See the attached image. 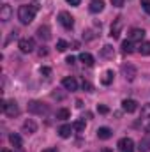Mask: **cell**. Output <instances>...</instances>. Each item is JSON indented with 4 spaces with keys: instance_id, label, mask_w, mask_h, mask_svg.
<instances>
[{
    "instance_id": "obj_32",
    "label": "cell",
    "mask_w": 150,
    "mask_h": 152,
    "mask_svg": "<svg viewBox=\"0 0 150 152\" xmlns=\"http://www.w3.org/2000/svg\"><path fill=\"white\" fill-rule=\"evenodd\" d=\"M83 88H85L87 92H92V85H90L88 81H83Z\"/></svg>"
},
{
    "instance_id": "obj_30",
    "label": "cell",
    "mask_w": 150,
    "mask_h": 152,
    "mask_svg": "<svg viewBox=\"0 0 150 152\" xmlns=\"http://www.w3.org/2000/svg\"><path fill=\"white\" fill-rule=\"evenodd\" d=\"M41 75L50 76V75H51V69H50V67H41Z\"/></svg>"
},
{
    "instance_id": "obj_39",
    "label": "cell",
    "mask_w": 150,
    "mask_h": 152,
    "mask_svg": "<svg viewBox=\"0 0 150 152\" xmlns=\"http://www.w3.org/2000/svg\"><path fill=\"white\" fill-rule=\"evenodd\" d=\"M147 136H150V124L147 126Z\"/></svg>"
},
{
    "instance_id": "obj_12",
    "label": "cell",
    "mask_w": 150,
    "mask_h": 152,
    "mask_svg": "<svg viewBox=\"0 0 150 152\" xmlns=\"http://www.w3.org/2000/svg\"><path fill=\"white\" fill-rule=\"evenodd\" d=\"M11 16H12V7H11V5H7V4H4V5L0 7V20L5 23V21H9V20H11Z\"/></svg>"
},
{
    "instance_id": "obj_9",
    "label": "cell",
    "mask_w": 150,
    "mask_h": 152,
    "mask_svg": "<svg viewBox=\"0 0 150 152\" xmlns=\"http://www.w3.org/2000/svg\"><path fill=\"white\" fill-rule=\"evenodd\" d=\"M143 37H145V30L143 28H133L129 32V41H133V42H141Z\"/></svg>"
},
{
    "instance_id": "obj_29",
    "label": "cell",
    "mask_w": 150,
    "mask_h": 152,
    "mask_svg": "<svg viewBox=\"0 0 150 152\" xmlns=\"http://www.w3.org/2000/svg\"><path fill=\"white\" fill-rule=\"evenodd\" d=\"M141 7L147 14H150V0H141Z\"/></svg>"
},
{
    "instance_id": "obj_33",
    "label": "cell",
    "mask_w": 150,
    "mask_h": 152,
    "mask_svg": "<svg viewBox=\"0 0 150 152\" xmlns=\"http://www.w3.org/2000/svg\"><path fill=\"white\" fill-rule=\"evenodd\" d=\"M97 112H99V113H108V108H106L104 104H101V106H97Z\"/></svg>"
},
{
    "instance_id": "obj_22",
    "label": "cell",
    "mask_w": 150,
    "mask_h": 152,
    "mask_svg": "<svg viewBox=\"0 0 150 152\" xmlns=\"http://www.w3.org/2000/svg\"><path fill=\"white\" fill-rule=\"evenodd\" d=\"M69 117H71V112H69L67 108H62V110L57 112V118H60V120H66V118H69Z\"/></svg>"
},
{
    "instance_id": "obj_38",
    "label": "cell",
    "mask_w": 150,
    "mask_h": 152,
    "mask_svg": "<svg viewBox=\"0 0 150 152\" xmlns=\"http://www.w3.org/2000/svg\"><path fill=\"white\" fill-rule=\"evenodd\" d=\"M42 152H58L57 149H46V151H42Z\"/></svg>"
},
{
    "instance_id": "obj_27",
    "label": "cell",
    "mask_w": 150,
    "mask_h": 152,
    "mask_svg": "<svg viewBox=\"0 0 150 152\" xmlns=\"http://www.w3.org/2000/svg\"><path fill=\"white\" fill-rule=\"evenodd\" d=\"M141 117H143L145 120H149V118H150V103H149V104H145V106L141 108Z\"/></svg>"
},
{
    "instance_id": "obj_2",
    "label": "cell",
    "mask_w": 150,
    "mask_h": 152,
    "mask_svg": "<svg viewBox=\"0 0 150 152\" xmlns=\"http://www.w3.org/2000/svg\"><path fill=\"white\" fill-rule=\"evenodd\" d=\"M0 108H2V112L7 115V117H16V115L20 113V108H18L16 101H2L0 103Z\"/></svg>"
},
{
    "instance_id": "obj_15",
    "label": "cell",
    "mask_w": 150,
    "mask_h": 152,
    "mask_svg": "<svg viewBox=\"0 0 150 152\" xmlns=\"http://www.w3.org/2000/svg\"><path fill=\"white\" fill-rule=\"evenodd\" d=\"M88 9H90V12H101L104 9V2L103 0H92L90 5H88Z\"/></svg>"
},
{
    "instance_id": "obj_25",
    "label": "cell",
    "mask_w": 150,
    "mask_h": 152,
    "mask_svg": "<svg viewBox=\"0 0 150 152\" xmlns=\"http://www.w3.org/2000/svg\"><path fill=\"white\" fill-rule=\"evenodd\" d=\"M140 151L141 152L150 151V136L149 138H145V140H141V143H140Z\"/></svg>"
},
{
    "instance_id": "obj_24",
    "label": "cell",
    "mask_w": 150,
    "mask_h": 152,
    "mask_svg": "<svg viewBox=\"0 0 150 152\" xmlns=\"http://www.w3.org/2000/svg\"><path fill=\"white\" fill-rule=\"evenodd\" d=\"M134 48H133V41H124L122 42V51L124 53H131Z\"/></svg>"
},
{
    "instance_id": "obj_13",
    "label": "cell",
    "mask_w": 150,
    "mask_h": 152,
    "mask_svg": "<svg viewBox=\"0 0 150 152\" xmlns=\"http://www.w3.org/2000/svg\"><path fill=\"white\" fill-rule=\"evenodd\" d=\"M113 136V131L110 127H99L97 129V138L99 140H110Z\"/></svg>"
},
{
    "instance_id": "obj_6",
    "label": "cell",
    "mask_w": 150,
    "mask_h": 152,
    "mask_svg": "<svg viewBox=\"0 0 150 152\" xmlns=\"http://www.w3.org/2000/svg\"><path fill=\"white\" fill-rule=\"evenodd\" d=\"M122 75L125 76V80L133 81V80L138 76V69H136L133 64H124V66H122Z\"/></svg>"
},
{
    "instance_id": "obj_26",
    "label": "cell",
    "mask_w": 150,
    "mask_h": 152,
    "mask_svg": "<svg viewBox=\"0 0 150 152\" xmlns=\"http://www.w3.org/2000/svg\"><path fill=\"white\" fill-rule=\"evenodd\" d=\"M73 127H74L78 133H81V131H85V120H76L74 124H73Z\"/></svg>"
},
{
    "instance_id": "obj_8",
    "label": "cell",
    "mask_w": 150,
    "mask_h": 152,
    "mask_svg": "<svg viewBox=\"0 0 150 152\" xmlns=\"http://www.w3.org/2000/svg\"><path fill=\"white\" fill-rule=\"evenodd\" d=\"M118 149L122 152H134V142L131 138H122L118 140Z\"/></svg>"
},
{
    "instance_id": "obj_1",
    "label": "cell",
    "mask_w": 150,
    "mask_h": 152,
    "mask_svg": "<svg viewBox=\"0 0 150 152\" xmlns=\"http://www.w3.org/2000/svg\"><path fill=\"white\" fill-rule=\"evenodd\" d=\"M36 11H37L36 5H20V9H18V20H20L23 25H28V23L34 21Z\"/></svg>"
},
{
    "instance_id": "obj_5",
    "label": "cell",
    "mask_w": 150,
    "mask_h": 152,
    "mask_svg": "<svg viewBox=\"0 0 150 152\" xmlns=\"http://www.w3.org/2000/svg\"><path fill=\"white\" fill-rule=\"evenodd\" d=\"M58 21H60V25L64 27V28H73L74 27V18L69 14V12H66V11H62L60 14H58Z\"/></svg>"
},
{
    "instance_id": "obj_3",
    "label": "cell",
    "mask_w": 150,
    "mask_h": 152,
    "mask_svg": "<svg viewBox=\"0 0 150 152\" xmlns=\"http://www.w3.org/2000/svg\"><path fill=\"white\" fill-rule=\"evenodd\" d=\"M18 48H20L21 53H32L36 50V41L32 37H23V39H20Z\"/></svg>"
},
{
    "instance_id": "obj_16",
    "label": "cell",
    "mask_w": 150,
    "mask_h": 152,
    "mask_svg": "<svg viewBox=\"0 0 150 152\" xmlns=\"http://www.w3.org/2000/svg\"><path fill=\"white\" fill-rule=\"evenodd\" d=\"M37 36L42 39V41H50V39H51V32H50V28H48L46 25H42V27L37 28Z\"/></svg>"
},
{
    "instance_id": "obj_40",
    "label": "cell",
    "mask_w": 150,
    "mask_h": 152,
    "mask_svg": "<svg viewBox=\"0 0 150 152\" xmlns=\"http://www.w3.org/2000/svg\"><path fill=\"white\" fill-rule=\"evenodd\" d=\"M0 152H11V151H9V149H2Z\"/></svg>"
},
{
    "instance_id": "obj_35",
    "label": "cell",
    "mask_w": 150,
    "mask_h": 152,
    "mask_svg": "<svg viewBox=\"0 0 150 152\" xmlns=\"http://www.w3.org/2000/svg\"><path fill=\"white\" fill-rule=\"evenodd\" d=\"M67 4H71V5H79L81 4V0H66Z\"/></svg>"
},
{
    "instance_id": "obj_7",
    "label": "cell",
    "mask_w": 150,
    "mask_h": 152,
    "mask_svg": "<svg viewBox=\"0 0 150 152\" xmlns=\"http://www.w3.org/2000/svg\"><path fill=\"white\" fill-rule=\"evenodd\" d=\"M62 85H64V88H66V90H69V92L78 90V81H76L74 76H66V78L62 80Z\"/></svg>"
},
{
    "instance_id": "obj_34",
    "label": "cell",
    "mask_w": 150,
    "mask_h": 152,
    "mask_svg": "<svg viewBox=\"0 0 150 152\" xmlns=\"http://www.w3.org/2000/svg\"><path fill=\"white\" fill-rule=\"evenodd\" d=\"M111 4L115 7H122V5H124V0H111Z\"/></svg>"
},
{
    "instance_id": "obj_11",
    "label": "cell",
    "mask_w": 150,
    "mask_h": 152,
    "mask_svg": "<svg viewBox=\"0 0 150 152\" xmlns=\"http://www.w3.org/2000/svg\"><path fill=\"white\" fill-rule=\"evenodd\" d=\"M122 108H124V112H127V113H134V112L138 110V103H136L134 99H124V101H122Z\"/></svg>"
},
{
    "instance_id": "obj_37",
    "label": "cell",
    "mask_w": 150,
    "mask_h": 152,
    "mask_svg": "<svg viewBox=\"0 0 150 152\" xmlns=\"http://www.w3.org/2000/svg\"><path fill=\"white\" fill-rule=\"evenodd\" d=\"M66 62L71 66V64H74V62H76V58H74V57H67V58H66Z\"/></svg>"
},
{
    "instance_id": "obj_4",
    "label": "cell",
    "mask_w": 150,
    "mask_h": 152,
    "mask_svg": "<svg viewBox=\"0 0 150 152\" xmlns=\"http://www.w3.org/2000/svg\"><path fill=\"white\" fill-rule=\"evenodd\" d=\"M28 112L36 115H42V113H48V106L42 104L41 101H30L28 103Z\"/></svg>"
},
{
    "instance_id": "obj_20",
    "label": "cell",
    "mask_w": 150,
    "mask_h": 152,
    "mask_svg": "<svg viewBox=\"0 0 150 152\" xmlns=\"http://www.w3.org/2000/svg\"><path fill=\"white\" fill-rule=\"evenodd\" d=\"M101 55H103L104 58H113V55H115V50H113V46H110V44L103 46V50H101Z\"/></svg>"
},
{
    "instance_id": "obj_17",
    "label": "cell",
    "mask_w": 150,
    "mask_h": 152,
    "mask_svg": "<svg viewBox=\"0 0 150 152\" xmlns=\"http://www.w3.org/2000/svg\"><path fill=\"white\" fill-rule=\"evenodd\" d=\"M73 126H69V124H64V126H60V129H58V134L62 136V138H69L71 136V133H73Z\"/></svg>"
},
{
    "instance_id": "obj_18",
    "label": "cell",
    "mask_w": 150,
    "mask_h": 152,
    "mask_svg": "<svg viewBox=\"0 0 150 152\" xmlns=\"http://www.w3.org/2000/svg\"><path fill=\"white\" fill-rule=\"evenodd\" d=\"M79 60H81V64H85V66H88V67L94 66V57H92L90 53H85V51H83V53L79 55Z\"/></svg>"
},
{
    "instance_id": "obj_14",
    "label": "cell",
    "mask_w": 150,
    "mask_h": 152,
    "mask_svg": "<svg viewBox=\"0 0 150 152\" xmlns=\"http://www.w3.org/2000/svg\"><path fill=\"white\" fill-rule=\"evenodd\" d=\"M36 131H37V124H36L34 120H25V122H23V133L32 134V133H36Z\"/></svg>"
},
{
    "instance_id": "obj_23",
    "label": "cell",
    "mask_w": 150,
    "mask_h": 152,
    "mask_svg": "<svg viewBox=\"0 0 150 152\" xmlns=\"http://www.w3.org/2000/svg\"><path fill=\"white\" fill-rule=\"evenodd\" d=\"M138 51H140L141 55H150V42H149V41H147V42H141Z\"/></svg>"
},
{
    "instance_id": "obj_28",
    "label": "cell",
    "mask_w": 150,
    "mask_h": 152,
    "mask_svg": "<svg viewBox=\"0 0 150 152\" xmlns=\"http://www.w3.org/2000/svg\"><path fill=\"white\" fill-rule=\"evenodd\" d=\"M67 48H69V44H67L66 41H62V39L57 41V50H58V51H66Z\"/></svg>"
},
{
    "instance_id": "obj_36",
    "label": "cell",
    "mask_w": 150,
    "mask_h": 152,
    "mask_svg": "<svg viewBox=\"0 0 150 152\" xmlns=\"http://www.w3.org/2000/svg\"><path fill=\"white\" fill-rule=\"evenodd\" d=\"M44 55H48V50L46 48H41L39 50V57H44Z\"/></svg>"
},
{
    "instance_id": "obj_21",
    "label": "cell",
    "mask_w": 150,
    "mask_h": 152,
    "mask_svg": "<svg viewBox=\"0 0 150 152\" xmlns=\"http://www.w3.org/2000/svg\"><path fill=\"white\" fill-rule=\"evenodd\" d=\"M113 71H106L104 75H103V78H101V81H103V85H110L113 81Z\"/></svg>"
},
{
    "instance_id": "obj_19",
    "label": "cell",
    "mask_w": 150,
    "mask_h": 152,
    "mask_svg": "<svg viewBox=\"0 0 150 152\" xmlns=\"http://www.w3.org/2000/svg\"><path fill=\"white\" fill-rule=\"evenodd\" d=\"M9 142L14 145V149H21V145H23V142H21L20 134H16V133H12V134L9 136Z\"/></svg>"
},
{
    "instance_id": "obj_31",
    "label": "cell",
    "mask_w": 150,
    "mask_h": 152,
    "mask_svg": "<svg viewBox=\"0 0 150 152\" xmlns=\"http://www.w3.org/2000/svg\"><path fill=\"white\" fill-rule=\"evenodd\" d=\"M83 37L87 39V41H88V39H94V32H92V30H87V32L83 34Z\"/></svg>"
},
{
    "instance_id": "obj_10",
    "label": "cell",
    "mask_w": 150,
    "mask_h": 152,
    "mask_svg": "<svg viewBox=\"0 0 150 152\" xmlns=\"http://www.w3.org/2000/svg\"><path fill=\"white\" fill-rule=\"evenodd\" d=\"M122 27H124V20L118 16V18L113 21V25H111V34H110V36H111L113 39H117L118 36H120V30H122Z\"/></svg>"
}]
</instances>
